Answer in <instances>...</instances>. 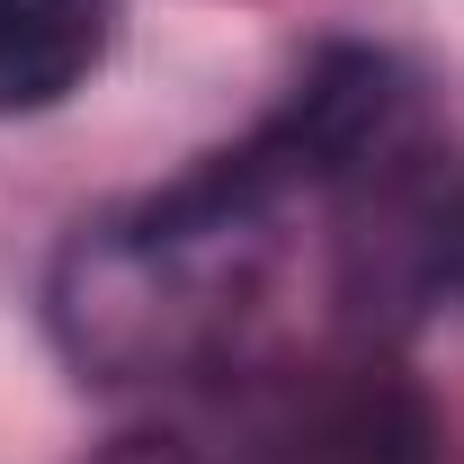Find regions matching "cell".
Masks as SVG:
<instances>
[{
  "mask_svg": "<svg viewBox=\"0 0 464 464\" xmlns=\"http://www.w3.org/2000/svg\"><path fill=\"white\" fill-rule=\"evenodd\" d=\"M420 108L411 72L366 45H331L286 108L188 179L81 224L54 259V340L99 384H215L250 366V331L295 268L322 188Z\"/></svg>",
  "mask_w": 464,
  "mask_h": 464,
  "instance_id": "cell-1",
  "label": "cell"
},
{
  "mask_svg": "<svg viewBox=\"0 0 464 464\" xmlns=\"http://www.w3.org/2000/svg\"><path fill=\"white\" fill-rule=\"evenodd\" d=\"M108 464H447V429L384 348H348L313 366H232L197 420L125 438Z\"/></svg>",
  "mask_w": 464,
  "mask_h": 464,
  "instance_id": "cell-2",
  "label": "cell"
},
{
  "mask_svg": "<svg viewBox=\"0 0 464 464\" xmlns=\"http://www.w3.org/2000/svg\"><path fill=\"white\" fill-rule=\"evenodd\" d=\"M322 286L357 348L420 331L464 295V161L402 116L322 188Z\"/></svg>",
  "mask_w": 464,
  "mask_h": 464,
  "instance_id": "cell-3",
  "label": "cell"
},
{
  "mask_svg": "<svg viewBox=\"0 0 464 464\" xmlns=\"http://www.w3.org/2000/svg\"><path fill=\"white\" fill-rule=\"evenodd\" d=\"M108 54V0H0V116L72 99Z\"/></svg>",
  "mask_w": 464,
  "mask_h": 464,
  "instance_id": "cell-4",
  "label": "cell"
}]
</instances>
